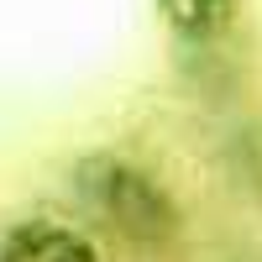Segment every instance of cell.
Here are the masks:
<instances>
[{
  "label": "cell",
  "mask_w": 262,
  "mask_h": 262,
  "mask_svg": "<svg viewBox=\"0 0 262 262\" xmlns=\"http://www.w3.org/2000/svg\"><path fill=\"white\" fill-rule=\"evenodd\" d=\"M69 189L79 210L100 221L105 236H116L121 247L142 257H173L189 236L184 200L163 184L158 168L126 158V152H111V147L79 152L69 168Z\"/></svg>",
  "instance_id": "cell-1"
},
{
  "label": "cell",
  "mask_w": 262,
  "mask_h": 262,
  "mask_svg": "<svg viewBox=\"0 0 262 262\" xmlns=\"http://www.w3.org/2000/svg\"><path fill=\"white\" fill-rule=\"evenodd\" d=\"M179 90L200 105H236L257 79V42L247 32V0H152Z\"/></svg>",
  "instance_id": "cell-2"
},
{
  "label": "cell",
  "mask_w": 262,
  "mask_h": 262,
  "mask_svg": "<svg viewBox=\"0 0 262 262\" xmlns=\"http://www.w3.org/2000/svg\"><path fill=\"white\" fill-rule=\"evenodd\" d=\"M0 262H100V247L74 221L21 215L0 231Z\"/></svg>",
  "instance_id": "cell-3"
},
{
  "label": "cell",
  "mask_w": 262,
  "mask_h": 262,
  "mask_svg": "<svg viewBox=\"0 0 262 262\" xmlns=\"http://www.w3.org/2000/svg\"><path fill=\"white\" fill-rule=\"evenodd\" d=\"M215 163H221L226 184L247 200H262V111L236 116L221 142H215Z\"/></svg>",
  "instance_id": "cell-4"
}]
</instances>
